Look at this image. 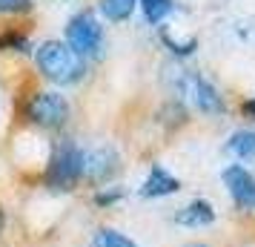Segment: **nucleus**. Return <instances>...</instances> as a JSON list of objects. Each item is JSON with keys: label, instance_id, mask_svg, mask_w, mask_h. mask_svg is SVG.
I'll return each mask as SVG.
<instances>
[{"label": "nucleus", "instance_id": "obj_1", "mask_svg": "<svg viewBox=\"0 0 255 247\" xmlns=\"http://www.w3.org/2000/svg\"><path fill=\"white\" fill-rule=\"evenodd\" d=\"M35 60H37L40 75L52 83H60V86L78 83L86 75V60L66 40H46V43H40L35 52Z\"/></svg>", "mask_w": 255, "mask_h": 247}, {"label": "nucleus", "instance_id": "obj_2", "mask_svg": "<svg viewBox=\"0 0 255 247\" xmlns=\"http://www.w3.org/2000/svg\"><path fill=\"white\" fill-rule=\"evenodd\" d=\"M83 178V150L75 141H60L49 158L43 181L52 190H75Z\"/></svg>", "mask_w": 255, "mask_h": 247}, {"label": "nucleus", "instance_id": "obj_3", "mask_svg": "<svg viewBox=\"0 0 255 247\" xmlns=\"http://www.w3.org/2000/svg\"><path fill=\"white\" fill-rule=\"evenodd\" d=\"M66 43H69L83 60L104 58V26L95 20L89 9L72 14L66 23Z\"/></svg>", "mask_w": 255, "mask_h": 247}, {"label": "nucleus", "instance_id": "obj_4", "mask_svg": "<svg viewBox=\"0 0 255 247\" xmlns=\"http://www.w3.org/2000/svg\"><path fill=\"white\" fill-rule=\"evenodd\" d=\"M26 118L43 130H60L69 121V101L60 92H35L26 104Z\"/></svg>", "mask_w": 255, "mask_h": 247}, {"label": "nucleus", "instance_id": "obj_5", "mask_svg": "<svg viewBox=\"0 0 255 247\" xmlns=\"http://www.w3.org/2000/svg\"><path fill=\"white\" fill-rule=\"evenodd\" d=\"M175 89L181 95H189L195 106L201 112H207V115H218L224 112V98L221 92L215 89V83L207 81L204 75H195V72H178V83H175Z\"/></svg>", "mask_w": 255, "mask_h": 247}, {"label": "nucleus", "instance_id": "obj_6", "mask_svg": "<svg viewBox=\"0 0 255 247\" xmlns=\"http://www.w3.org/2000/svg\"><path fill=\"white\" fill-rule=\"evenodd\" d=\"M221 181L227 184L232 201L238 210H253L255 207V176L241 164H230L221 173Z\"/></svg>", "mask_w": 255, "mask_h": 247}, {"label": "nucleus", "instance_id": "obj_7", "mask_svg": "<svg viewBox=\"0 0 255 247\" xmlns=\"http://www.w3.org/2000/svg\"><path fill=\"white\" fill-rule=\"evenodd\" d=\"M115 170V153L109 147H98V150H83V178L89 181H104L109 173Z\"/></svg>", "mask_w": 255, "mask_h": 247}, {"label": "nucleus", "instance_id": "obj_8", "mask_svg": "<svg viewBox=\"0 0 255 247\" xmlns=\"http://www.w3.org/2000/svg\"><path fill=\"white\" fill-rule=\"evenodd\" d=\"M178 190H181V181L169 170H163L161 164H155L149 170L146 181H143V187H140V196L143 199H163V196H172Z\"/></svg>", "mask_w": 255, "mask_h": 247}, {"label": "nucleus", "instance_id": "obj_9", "mask_svg": "<svg viewBox=\"0 0 255 247\" xmlns=\"http://www.w3.org/2000/svg\"><path fill=\"white\" fill-rule=\"evenodd\" d=\"M212 222H215V210L204 199H195L192 204H186L181 213H175V224H181V227H207Z\"/></svg>", "mask_w": 255, "mask_h": 247}, {"label": "nucleus", "instance_id": "obj_10", "mask_svg": "<svg viewBox=\"0 0 255 247\" xmlns=\"http://www.w3.org/2000/svg\"><path fill=\"white\" fill-rule=\"evenodd\" d=\"M227 147H230V153H235L241 161H250V164L255 161V132L253 130L232 132V138H230Z\"/></svg>", "mask_w": 255, "mask_h": 247}, {"label": "nucleus", "instance_id": "obj_11", "mask_svg": "<svg viewBox=\"0 0 255 247\" xmlns=\"http://www.w3.org/2000/svg\"><path fill=\"white\" fill-rule=\"evenodd\" d=\"M138 6H140V12H143V17H146V23H152V26L163 23L166 14L175 9L172 0H138Z\"/></svg>", "mask_w": 255, "mask_h": 247}, {"label": "nucleus", "instance_id": "obj_12", "mask_svg": "<svg viewBox=\"0 0 255 247\" xmlns=\"http://www.w3.org/2000/svg\"><path fill=\"white\" fill-rule=\"evenodd\" d=\"M135 6H138V0H101V12H104V17L112 20V23L127 20L129 14L135 12Z\"/></svg>", "mask_w": 255, "mask_h": 247}, {"label": "nucleus", "instance_id": "obj_13", "mask_svg": "<svg viewBox=\"0 0 255 247\" xmlns=\"http://www.w3.org/2000/svg\"><path fill=\"white\" fill-rule=\"evenodd\" d=\"M92 247H138L129 236L118 233V230H112V227H104V230H98L92 239Z\"/></svg>", "mask_w": 255, "mask_h": 247}, {"label": "nucleus", "instance_id": "obj_14", "mask_svg": "<svg viewBox=\"0 0 255 247\" xmlns=\"http://www.w3.org/2000/svg\"><path fill=\"white\" fill-rule=\"evenodd\" d=\"M26 46H29V40H26V35H20V32H6V35H0V49L26 52Z\"/></svg>", "mask_w": 255, "mask_h": 247}, {"label": "nucleus", "instance_id": "obj_15", "mask_svg": "<svg viewBox=\"0 0 255 247\" xmlns=\"http://www.w3.org/2000/svg\"><path fill=\"white\" fill-rule=\"evenodd\" d=\"M32 0H0V12L3 14H17V12H29Z\"/></svg>", "mask_w": 255, "mask_h": 247}, {"label": "nucleus", "instance_id": "obj_16", "mask_svg": "<svg viewBox=\"0 0 255 247\" xmlns=\"http://www.w3.org/2000/svg\"><path fill=\"white\" fill-rule=\"evenodd\" d=\"M163 40H166V46L172 49L175 55H189V52L195 49V40H186V43H175V40H172V37H169V35L163 37Z\"/></svg>", "mask_w": 255, "mask_h": 247}, {"label": "nucleus", "instance_id": "obj_17", "mask_svg": "<svg viewBox=\"0 0 255 247\" xmlns=\"http://www.w3.org/2000/svg\"><path fill=\"white\" fill-rule=\"evenodd\" d=\"M121 196H124V193H121V190H115V193H101V196H98V204H115L118 199H121Z\"/></svg>", "mask_w": 255, "mask_h": 247}, {"label": "nucleus", "instance_id": "obj_18", "mask_svg": "<svg viewBox=\"0 0 255 247\" xmlns=\"http://www.w3.org/2000/svg\"><path fill=\"white\" fill-rule=\"evenodd\" d=\"M244 112L255 118V98H253V101H247V104H244Z\"/></svg>", "mask_w": 255, "mask_h": 247}, {"label": "nucleus", "instance_id": "obj_19", "mask_svg": "<svg viewBox=\"0 0 255 247\" xmlns=\"http://www.w3.org/2000/svg\"><path fill=\"white\" fill-rule=\"evenodd\" d=\"M186 247H209V245H204V242H195V245H186Z\"/></svg>", "mask_w": 255, "mask_h": 247}]
</instances>
